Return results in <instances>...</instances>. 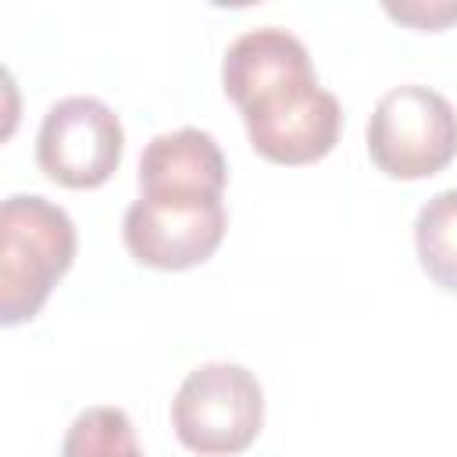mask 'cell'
Returning a JSON list of instances; mask_svg holds the SVG:
<instances>
[{"label":"cell","mask_w":457,"mask_h":457,"mask_svg":"<svg viewBox=\"0 0 457 457\" xmlns=\"http://www.w3.org/2000/svg\"><path fill=\"white\" fill-rule=\"evenodd\" d=\"M382 11L393 21L411 25L418 32H439L457 21V0H386Z\"/></svg>","instance_id":"30bf717a"},{"label":"cell","mask_w":457,"mask_h":457,"mask_svg":"<svg viewBox=\"0 0 457 457\" xmlns=\"http://www.w3.org/2000/svg\"><path fill=\"white\" fill-rule=\"evenodd\" d=\"M61 457H146V453L136 443L132 418L121 407L96 403L71 418L61 439Z\"/></svg>","instance_id":"9c48e42d"},{"label":"cell","mask_w":457,"mask_h":457,"mask_svg":"<svg viewBox=\"0 0 457 457\" xmlns=\"http://www.w3.org/2000/svg\"><path fill=\"white\" fill-rule=\"evenodd\" d=\"M228 164L207 129L182 125L154 136L139 154V189H182L225 196Z\"/></svg>","instance_id":"52a82bcc"},{"label":"cell","mask_w":457,"mask_h":457,"mask_svg":"<svg viewBox=\"0 0 457 457\" xmlns=\"http://www.w3.org/2000/svg\"><path fill=\"white\" fill-rule=\"evenodd\" d=\"M414 250L432 286L457 293V186L421 204L414 218Z\"/></svg>","instance_id":"ba28073f"},{"label":"cell","mask_w":457,"mask_h":457,"mask_svg":"<svg viewBox=\"0 0 457 457\" xmlns=\"http://www.w3.org/2000/svg\"><path fill=\"white\" fill-rule=\"evenodd\" d=\"M125 150L121 118L100 96H61L43 114L36 136V161L43 175L68 189H96L104 186Z\"/></svg>","instance_id":"8992f818"},{"label":"cell","mask_w":457,"mask_h":457,"mask_svg":"<svg viewBox=\"0 0 457 457\" xmlns=\"http://www.w3.org/2000/svg\"><path fill=\"white\" fill-rule=\"evenodd\" d=\"M79 232L71 214L39 196L11 193L0 204V321H32L75 261Z\"/></svg>","instance_id":"7a4b0ae2"},{"label":"cell","mask_w":457,"mask_h":457,"mask_svg":"<svg viewBox=\"0 0 457 457\" xmlns=\"http://www.w3.org/2000/svg\"><path fill=\"white\" fill-rule=\"evenodd\" d=\"M225 96L239 107L250 146L271 164H314L332 154L343 107L318 82L300 36L278 25L246 29L221 57Z\"/></svg>","instance_id":"6da1fadb"},{"label":"cell","mask_w":457,"mask_h":457,"mask_svg":"<svg viewBox=\"0 0 457 457\" xmlns=\"http://www.w3.org/2000/svg\"><path fill=\"white\" fill-rule=\"evenodd\" d=\"M364 139L386 179H428L457 157V111L439 89L403 82L375 100Z\"/></svg>","instance_id":"3957f363"},{"label":"cell","mask_w":457,"mask_h":457,"mask_svg":"<svg viewBox=\"0 0 457 457\" xmlns=\"http://www.w3.org/2000/svg\"><path fill=\"white\" fill-rule=\"evenodd\" d=\"M225 200L182 189H139L121 218L132 261L157 271H186L214 257L225 239Z\"/></svg>","instance_id":"5b68a950"},{"label":"cell","mask_w":457,"mask_h":457,"mask_svg":"<svg viewBox=\"0 0 457 457\" xmlns=\"http://www.w3.org/2000/svg\"><path fill=\"white\" fill-rule=\"evenodd\" d=\"M264 425V389L257 375L232 361L196 364L175 389L171 428L200 457L243 453Z\"/></svg>","instance_id":"277c9868"}]
</instances>
